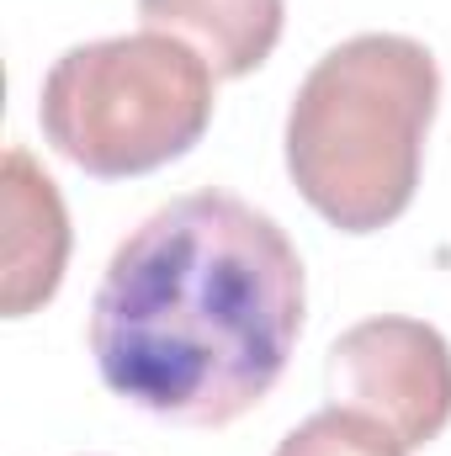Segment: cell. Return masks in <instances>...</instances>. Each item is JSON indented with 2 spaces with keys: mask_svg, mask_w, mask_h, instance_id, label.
Segmentation results:
<instances>
[{
  "mask_svg": "<svg viewBox=\"0 0 451 456\" xmlns=\"http://www.w3.org/2000/svg\"><path fill=\"white\" fill-rule=\"evenodd\" d=\"M303 335V260L282 224L244 197L192 191L112 249L91 355L122 403L149 419L218 430L250 414Z\"/></svg>",
  "mask_w": 451,
  "mask_h": 456,
  "instance_id": "cell-1",
  "label": "cell"
},
{
  "mask_svg": "<svg viewBox=\"0 0 451 456\" xmlns=\"http://www.w3.org/2000/svg\"><path fill=\"white\" fill-rule=\"evenodd\" d=\"M441 102L436 53L404 32L330 48L287 107V175L340 233H377L414 202Z\"/></svg>",
  "mask_w": 451,
  "mask_h": 456,
  "instance_id": "cell-2",
  "label": "cell"
},
{
  "mask_svg": "<svg viewBox=\"0 0 451 456\" xmlns=\"http://www.w3.org/2000/svg\"><path fill=\"white\" fill-rule=\"evenodd\" d=\"M213 69L165 32L75 43L43 75L37 122L53 154L96 181L149 175L192 154L213 122Z\"/></svg>",
  "mask_w": 451,
  "mask_h": 456,
  "instance_id": "cell-3",
  "label": "cell"
},
{
  "mask_svg": "<svg viewBox=\"0 0 451 456\" xmlns=\"http://www.w3.org/2000/svg\"><path fill=\"white\" fill-rule=\"evenodd\" d=\"M324 382L340 409L377 419L404 452L430 446L451 425V345L425 319L382 314L350 324L330 345Z\"/></svg>",
  "mask_w": 451,
  "mask_h": 456,
  "instance_id": "cell-4",
  "label": "cell"
},
{
  "mask_svg": "<svg viewBox=\"0 0 451 456\" xmlns=\"http://www.w3.org/2000/svg\"><path fill=\"white\" fill-rule=\"evenodd\" d=\"M5 287H0V308L5 319H27L37 314L70 265V213L59 186L43 175V165L11 143L5 149Z\"/></svg>",
  "mask_w": 451,
  "mask_h": 456,
  "instance_id": "cell-5",
  "label": "cell"
},
{
  "mask_svg": "<svg viewBox=\"0 0 451 456\" xmlns=\"http://www.w3.org/2000/svg\"><path fill=\"white\" fill-rule=\"evenodd\" d=\"M138 21L186 43L218 80H244L282 43L287 0H138Z\"/></svg>",
  "mask_w": 451,
  "mask_h": 456,
  "instance_id": "cell-6",
  "label": "cell"
},
{
  "mask_svg": "<svg viewBox=\"0 0 451 456\" xmlns=\"http://www.w3.org/2000/svg\"><path fill=\"white\" fill-rule=\"evenodd\" d=\"M276 456H409V452H404V441L388 436L377 419L330 403V409L308 414V419L276 446Z\"/></svg>",
  "mask_w": 451,
  "mask_h": 456,
  "instance_id": "cell-7",
  "label": "cell"
}]
</instances>
